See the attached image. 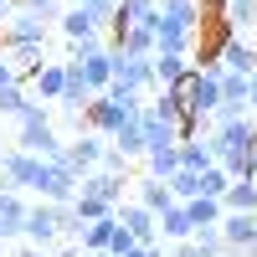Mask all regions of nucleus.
I'll use <instances>...</instances> for the list:
<instances>
[{"instance_id":"1","label":"nucleus","mask_w":257,"mask_h":257,"mask_svg":"<svg viewBox=\"0 0 257 257\" xmlns=\"http://www.w3.org/2000/svg\"><path fill=\"white\" fill-rule=\"evenodd\" d=\"M201 21L206 6L201 0H160V16H155V57H190V47L201 41Z\"/></svg>"},{"instance_id":"2","label":"nucleus","mask_w":257,"mask_h":257,"mask_svg":"<svg viewBox=\"0 0 257 257\" xmlns=\"http://www.w3.org/2000/svg\"><path fill=\"white\" fill-rule=\"evenodd\" d=\"M77 216H72V206H52V201H36L26 211V226H21V242L26 247H41V252H52L62 237H77Z\"/></svg>"},{"instance_id":"3","label":"nucleus","mask_w":257,"mask_h":257,"mask_svg":"<svg viewBox=\"0 0 257 257\" xmlns=\"http://www.w3.org/2000/svg\"><path fill=\"white\" fill-rule=\"evenodd\" d=\"M16 128H21V149L26 155H36V160H62V149H67V139L52 128V108L47 103H26V113L16 118Z\"/></svg>"},{"instance_id":"4","label":"nucleus","mask_w":257,"mask_h":257,"mask_svg":"<svg viewBox=\"0 0 257 257\" xmlns=\"http://www.w3.org/2000/svg\"><path fill=\"white\" fill-rule=\"evenodd\" d=\"M180 98H185V118L211 123V113L221 108V67H190V77L180 82Z\"/></svg>"},{"instance_id":"5","label":"nucleus","mask_w":257,"mask_h":257,"mask_svg":"<svg viewBox=\"0 0 257 257\" xmlns=\"http://www.w3.org/2000/svg\"><path fill=\"white\" fill-rule=\"evenodd\" d=\"M149 103L144 98H123V103H113V98H93L88 108H82V123H88V134H98V139H113L118 128L134 118V113H144Z\"/></svg>"},{"instance_id":"6","label":"nucleus","mask_w":257,"mask_h":257,"mask_svg":"<svg viewBox=\"0 0 257 257\" xmlns=\"http://www.w3.org/2000/svg\"><path fill=\"white\" fill-rule=\"evenodd\" d=\"M77 190H82V175H72L67 165L47 160V165L36 170V185H31V196H36V201H52V206H72V201H77Z\"/></svg>"},{"instance_id":"7","label":"nucleus","mask_w":257,"mask_h":257,"mask_svg":"<svg viewBox=\"0 0 257 257\" xmlns=\"http://www.w3.org/2000/svg\"><path fill=\"white\" fill-rule=\"evenodd\" d=\"M103 149H108V139H98V134H77V139H67V149H62L57 165H67L72 175H93V170L103 165Z\"/></svg>"},{"instance_id":"8","label":"nucleus","mask_w":257,"mask_h":257,"mask_svg":"<svg viewBox=\"0 0 257 257\" xmlns=\"http://www.w3.org/2000/svg\"><path fill=\"white\" fill-rule=\"evenodd\" d=\"M216 67H221V72H237V77H252V72H257V47H252L247 36H231V31H226V36L216 41Z\"/></svg>"},{"instance_id":"9","label":"nucleus","mask_w":257,"mask_h":257,"mask_svg":"<svg viewBox=\"0 0 257 257\" xmlns=\"http://www.w3.org/2000/svg\"><path fill=\"white\" fill-rule=\"evenodd\" d=\"M0 41H6V52H16V47H47V21L16 11L6 26H0Z\"/></svg>"},{"instance_id":"10","label":"nucleus","mask_w":257,"mask_h":257,"mask_svg":"<svg viewBox=\"0 0 257 257\" xmlns=\"http://www.w3.org/2000/svg\"><path fill=\"white\" fill-rule=\"evenodd\" d=\"M113 216H118V226H123L139 247H155V242H160V216H155V211H144L139 201H123Z\"/></svg>"},{"instance_id":"11","label":"nucleus","mask_w":257,"mask_h":257,"mask_svg":"<svg viewBox=\"0 0 257 257\" xmlns=\"http://www.w3.org/2000/svg\"><path fill=\"white\" fill-rule=\"evenodd\" d=\"M216 231H221L226 252H247V247H257V216H247V211H226Z\"/></svg>"},{"instance_id":"12","label":"nucleus","mask_w":257,"mask_h":257,"mask_svg":"<svg viewBox=\"0 0 257 257\" xmlns=\"http://www.w3.org/2000/svg\"><path fill=\"white\" fill-rule=\"evenodd\" d=\"M216 26L231 36H247L257 26V0H221L216 6Z\"/></svg>"},{"instance_id":"13","label":"nucleus","mask_w":257,"mask_h":257,"mask_svg":"<svg viewBox=\"0 0 257 257\" xmlns=\"http://www.w3.org/2000/svg\"><path fill=\"white\" fill-rule=\"evenodd\" d=\"M26 211H31L26 190H0V242H6V237H21V226H26Z\"/></svg>"},{"instance_id":"14","label":"nucleus","mask_w":257,"mask_h":257,"mask_svg":"<svg viewBox=\"0 0 257 257\" xmlns=\"http://www.w3.org/2000/svg\"><path fill=\"white\" fill-rule=\"evenodd\" d=\"M36 82V103H62V88H67V62H41L31 72Z\"/></svg>"},{"instance_id":"15","label":"nucleus","mask_w":257,"mask_h":257,"mask_svg":"<svg viewBox=\"0 0 257 257\" xmlns=\"http://www.w3.org/2000/svg\"><path fill=\"white\" fill-rule=\"evenodd\" d=\"M123 185L128 180H118V175H103V170H93V175H82V190L77 196H93V201H103V206H123Z\"/></svg>"},{"instance_id":"16","label":"nucleus","mask_w":257,"mask_h":257,"mask_svg":"<svg viewBox=\"0 0 257 257\" xmlns=\"http://www.w3.org/2000/svg\"><path fill=\"white\" fill-rule=\"evenodd\" d=\"M190 67H196V62H190V57H149V72H155V93L160 88H180V82L190 77Z\"/></svg>"},{"instance_id":"17","label":"nucleus","mask_w":257,"mask_h":257,"mask_svg":"<svg viewBox=\"0 0 257 257\" xmlns=\"http://www.w3.org/2000/svg\"><path fill=\"white\" fill-rule=\"evenodd\" d=\"M72 67L88 77V88H93V98H103L108 93V82H113V67H108V47L103 52H93V57H82V62H72Z\"/></svg>"},{"instance_id":"18","label":"nucleus","mask_w":257,"mask_h":257,"mask_svg":"<svg viewBox=\"0 0 257 257\" xmlns=\"http://www.w3.org/2000/svg\"><path fill=\"white\" fill-rule=\"evenodd\" d=\"M113 231H118V216H103V221H93V226H82V231H77V247H82V252H93V257H108Z\"/></svg>"},{"instance_id":"19","label":"nucleus","mask_w":257,"mask_h":257,"mask_svg":"<svg viewBox=\"0 0 257 257\" xmlns=\"http://www.w3.org/2000/svg\"><path fill=\"white\" fill-rule=\"evenodd\" d=\"M113 52H123V57H139V62H149L155 57V26H128L118 41H113Z\"/></svg>"},{"instance_id":"20","label":"nucleus","mask_w":257,"mask_h":257,"mask_svg":"<svg viewBox=\"0 0 257 257\" xmlns=\"http://www.w3.org/2000/svg\"><path fill=\"white\" fill-rule=\"evenodd\" d=\"M88 103H93V88H88V77H82V72L72 67V62H67V88H62V103H57V108H67V113H82Z\"/></svg>"},{"instance_id":"21","label":"nucleus","mask_w":257,"mask_h":257,"mask_svg":"<svg viewBox=\"0 0 257 257\" xmlns=\"http://www.w3.org/2000/svg\"><path fill=\"white\" fill-rule=\"evenodd\" d=\"M134 201H139L144 211H155V216H165V211L175 206L170 185H165V180H155V175H144V180H139V196H134Z\"/></svg>"},{"instance_id":"22","label":"nucleus","mask_w":257,"mask_h":257,"mask_svg":"<svg viewBox=\"0 0 257 257\" xmlns=\"http://www.w3.org/2000/svg\"><path fill=\"white\" fill-rule=\"evenodd\" d=\"M160 237H165L170 247H175V242H190V237H196V226H190V211H185V206H170L165 216H160Z\"/></svg>"},{"instance_id":"23","label":"nucleus","mask_w":257,"mask_h":257,"mask_svg":"<svg viewBox=\"0 0 257 257\" xmlns=\"http://www.w3.org/2000/svg\"><path fill=\"white\" fill-rule=\"evenodd\" d=\"M57 21H62V36H67V41H93V36L103 31L98 21H93V16H82L77 6H67V11H62Z\"/></svg>"},{"instance_id":"24","label":"nucleus","mask_w":257,"mask_h":257,"mask_svg":"<svg viewBox=\"0 0 257 257\" xmlns=\"http://www.w3.org/2000/svg\"><path fill=\"white\" fill-rule=\"evenodd\" d=\"M139 123H144V155H149V149H180V139H175V128H165L155 113H139Z\"/></svg>"},{"instance_id":"25","label":"nucleus","mask_w":257,"mask_h":257,"mask_svg":"<svg viewBox=\"0 0 257 257\" xmlns=\"http://www.w3.org/2000/svg\"><path fill=\"white\" fill-rule=\"evenodd\" d=\"M108 144L118 149V155H123V160H139V155H144V123H139V113H134V118H128V123L118 128V134H113Z\"/></svg>"},{"instance_id":"26","label":"nucleus","mask_w":257,"mask_h":257,"mask_svg":"<svg viewBox=\"0 0 257 257\" xmlns=\"http://www.w3.org/2000/svg\"><path fill=\"white\" fill-rule=\"evenodd\" d=\"M226 211H247V216H257V180H231L226 196H221Z\"/></svg>"},{"instance_id":"27","label":"nucleus","mask_w":257,"mask_h":257,"mask_svg":"<svg viewBox=\"0 0 257 257\" xmlns=\"http://www.w3.org/2000/svg\"><path fill=\"white\" fill-rule=\"evenodd\" d=\"M185 211H190V226H221V216H226V206L221 201H211V196H196V201H185Z\"/></svg>"},{"instance_id":"28","label":"nucleus","mask_w":257,"mask_h":257,"mask_svg":"<svg viewBox=\"0 0 257 257\" xmlns=\"http://www.w3.org/2000/svg\"><path fill=\"white\" fill-rule=\"evenodd\" d=\"M216 160H211V144L206 139H190V144H180V170H190V175H201V170H211Z\"/></svg>"},{"instance_id":"29","label":"nucleus","mask_w":257,"mask_h":257,"mask_svg":"<svg viewBox=\"0 0 257 257\" xmlns=\"http://www.w3.org/2000/svg\"><path fill=\"white\" fill-rule=\"evenodd\" d=\"M144 165H149V175H155V180H170V175L180 170V149H149Z\"/></svg>"},{"instance_id":"30","label":"nucleus","mask_w":257,"mask_h":257,"mask_svg":"<svg viewBox=\"0 0 257 257\" xmlns=\"http://www.w3.org/2000/svg\"><path fill=\"white\" fill-rule=\"evenodd\" d=\"M247 88H252V77L221 72V103H231V108H247Z\"/></svg>"},{"instance_id":"31","label":"nucleus","mask_w":257,"mask_h":257,"mask_svg":"<svg viewBox=\"0 0 257 257\" xmlns=\"http://www.w3.org/2000/svg\"><path fill=\"white\" fill-rule=\"evenodd\" d=\"M72 216H77V226H93V221H103V216H113V206H103V201H93V196H77V201H72Z\"/></svg>"},{"instance_id":"32","label":"nucleus","mask_w":257,"mask_h":257,"mask_svg":"<svg viewBox=\"0 0 257 257\" xmlns=\"http://www.w3.org/2000/svg\"><path fill=\"white\" fill-rule=\"evenodd\" d=\"M26 88H21V82H11V88H0V118H21L26 113Z\"/></svg>"},{"instance_id":"33","label":"nucleus","mask_w":257,"mask_h":257,"mask_svg":"<svg viewBox=\"0 0 257 257\" xmlns=\"http://www.w3.org/2000/svg\"><path fill=\"white\" fill-rule=\"evenodd\" d=\"M226 185H231V175L221 165H211V170H201V196H211V201H221L226 196Z\"/></svg>"},{"instance_id":"34","label":"nucleus","mask_w":257,"mask_h":257,"mask_svg":"<svg viewBox=\"0 0 257 257\" xmlns=\"http://www.w3.org/2000/svg\"><path fill=\"white\" fill-rule=\"evenodd\" d=\"M190 242L201 247V257H226V242H221V231H216V226H201Z\"/></svg>"},{"instance_id":"35","label":"nucleus","mask_w":257,"mask_h":257,"mask_svg":"<svg viewBox=\"0 0 257 257\" xmlns=\"http://www.w3.org/2000/svg\"><path fill=\"white\" fill-rule=\"evenodd\" d=\"M72 6H77L82 16H93L98 26H108V21H113V11H118V0H72Z\"/></svg>"},{"instance_id":"36","label":"nucleus","mask_w":257,"mask_h":257,"mask_svg":"<svg viewBox=\"0 0 257 257\" xmlns=\"http://www.w3.org/2000/svg\"><path fill=\"white\" fill-rule=\"evenodd\" d=\"M21 11H26V16H41V21H57V16H62V0H21Z\"/></svg>"},{"instance_id":"37","label":"nucleus","mask_w":257,"mask_h":257,"mask_svg":"<svg viewBox=\"0 0 257 257\" xmlns=\"http://www.w3.org/2000/svg\"><path fill=\"white\" fill-rule=\"evenodd\" d=\"M98 170H103V175H118V180H128V160L118 155V149H113V144H108V149H103V165H98Z\"/></svg>"},{"instance_id":"38","label":"nucleus","mask_w":257,"mask_h":257,"mask_svg":"<svg viewBox=\"0 0 257 257\" xmlns=\"http://www.w3.org/2000/svg\"><path fill=\"white\" fill-rule=\"evenodd\" d=\"M134 247H139V242H134V237H128V231L118 226V231H113V242H108V257H128Z\"/></svg>"},{"instance_id":"39","label":"nucleus","mask_w":257,"mask_h":257,"mask_svg":"<svg viewBox=\"0 0 257 257\" xmlns=\"http://www.w3.org/2000/svg\"><path fill=\"white\" fill-rule=\"evenodd\" d=\"M93 52H103V36H93V41H72V57H67V62H82V57H93Z\"/></svg>"},{"instance_id":"40","label":"nucleus","mask_w":257,"mask_h":257,"mask_svg":"<svg viewBox=\"0 0 257 257\" xmlns=\"http://www.w3.org/2000/svg\"><path fill=\"white\" fill-rule=\"evenodd\" d=\"M11 82H21V72H16V62L6 57V47H0V88H11Z\"/></svg>"},{"instance_id":"41","label":"nucleus","mask_w":257,"mask_h":257,"mask_svg":"<svg viewBox=\"0 0 257 257\" xmlns=\"http://www.w3.org/2000/svg\"><path fill=\"white\" fill-rule=\"evenodd\" d=\"M52 257H82V247H77V242H57Z\"/></svg>"},{"instance_id":"42","label":"nucleus","mask_w":257,"mask_h":257,"mask_svg":"<svg viewBox=\"0 0 257 257\" xmlns=\"http://www.w3.org/2000/svg\"><path fill=\"white\" fill-rule=\"evenodd\" d=\"M16 11H21V0H0V26H6V21H11Z\"/></svg>"},{"instance_id":"43","label":"nucleus","mask_w":257,"mask_h":257,"mask_svg":"<svg viewBox=\"0 0 257 257\" xmlns=\"http://www.w3.org/2000/svg\"><path fill=\"white\" fill-rule=\"evenodd\" d=\"M247 113H257V72H252V88H247Z\"/></svg>"},{"instance_id":"44","label":"nucleus","mask_w":257,"mask_h":257,"mask_svg":"<svg viewBox=\"0 0 257 257\" xmlns=\"http://www.w3.org/2000/svg\"><path fill=\"white\" fill-rule=\"evenodd\" d=\"M247 170H252V180H257V144L247 149Z\"/></svg>"},{"instance_id":"45","label":"nucleus","mask_w":257,"mask_h":257,"mask_svg":"<svg viewBox=\"0 0 257 257\" xmlns=\"http://www.w3.org/2000/svg\"><path fill=\"white\" fill-rule=\"evenodd\" d=\"M21 257H52V252H41V247H21Z\"/></svg>"},{"instance_id":"46","label":"nucleus","mask_w":257,"mask_h":257,"mask_svg":"<svg viewBox=\"0 0 257 257\" xmlns=\"http://www.w3.org/2000/svg\"><path fill=\"white\" fill-rule=\"evenodd\" d=\"M226 257H257V247H247V252H226Z\"/></svg>"},{"instance_id":"47","label":"nucleus","mask_w":257,"mask_h":257,"mask_svg":"<svg viewBox=\"0 0 257 257\" xmlns=\"http://www.w3.org/2000/svg\"><path fill=\"white\" fill-rule=\"evenodd\" d=\"M0 185H6V180H0Z\"/></svg>"}]
</instances>
